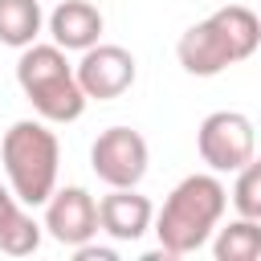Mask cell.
Wrapping results in <instances>:
<instances>
[{
	"instance_id": "obj_13",
	"label": "cell",
	"mask_w": 261,
	"mask_h": 261,
	"mask_svg": "<svg viewBox=\"0 0 261 261\" xmlns=\"http://www.w3.org/2000/svg\"><path fill=\"white\" fill-rule=\"evenodd\" d=\"M216 261H257L261 257V220L241 216L232 224H224L212 241Z\"/></svg>"
},
{
	"instance_id": "obj_11",
	"label": "cell",
	"mask_w": 261,
	"mask_h": 261,
	"mask_svg": "<svg viewBox=\"0 0 261 261\" xmlns=\"http://www.w3.org/2000/svg\"><path fill=\"white\" fill-rule=\"evenodd\" d=\"M212 24L224 33V41H228V49H232L237 61H245V57H253V53L261 49V16H257L253 8H245V4H224V8L212 12Z\"/></svg>"
},
{
	"instance_id": "obj_6",
	"label": "cell",
	"mask_w": 261,
	"mask_h": 261,
	"mask_svg": "<svg viewBox=\"0 0 261 261\" xmlns=\"http://www.w3.org/2000/svg\"><path fill=\"white\" fill-rule=\"evenodd\" d=\"M45 228L65 249H77V245L94 241L98 228H102L94 196L86 188H61V192H53L49 204H45Z\"/></svg>"
},
{
	"instance_id": "obj_7",
	"label": "cell",
	"mask_w": 261,
	"mask_h": 261,
	"mask_svg": "<svg viewBox=\"0 0 261 261\" xmlns=\"http://www.w3.org/2000/svg\"><path fill=\"white\" fill-rule=\"evenodd\" d=\"M73 73H77L86 98L110 102V98H118L135 86V57L122 45H90Z\"/></svg>"
},
{
	"instance_id": "obj_10",
	"label": "cell",
	"mask_w": 261,
	"mask_h": 261,
	"mask_svg": "<svg viewBox=\"0 0 261 261\" xmlns=\"http://www.w3.org/2000/svg\"><path fill=\"white\" fill-rule=\"evenodd\" d=\"M49 37L61 49H90L102 37V12L90 0H61L49 12Z\"/></svg>"
},
{
	"instance_id": "obj_2",
	"label": "cell",
	"mask_w": 261,
	"mask_h": 261,
	"mask_svg": "<svg viewBox=\"0 0 261 261\" xmlns=\"http://www.w3.org/2000/svg\"><path fill=\"white\" fill-rule=\"evenodd\" d=\"M0 163L8 175V188L16 192L20 204L37 208L49 204L57 192V163H61V143L45 126V118H20L4 130L0 139Z\"/></svg>"
},
{
	"instance_id": "obj_14",
	"label": "cell",
	"mask_w": 261,
	"mask_h": 261,
	"mask_svg": "<svg viewBox=\"0 0 261 261\" xmlns=\"http://www.w3.org/2000/svg\"><path fill=\"white\" fill-rule=\"evenodd\" d=\"M37 245H41V224L16 204V208L0 220V253H8V257H29V253H37Z\"/></svg>"
},
{
	"instance_id": "obj_15",
	"label": "cell",
	"mask_w": 261,
	"mask_h": 261,
	"mask_svg": "<svg viewBox=\"0 0 261 261\" xmlns=\"http://www.w3.org/2000/svg\"><path fill=\"white\" fill-rule=\"evenodd\" d=\"M232 204H237V212H241V216L261 220V159H249V163L237 171Z\"/></svg>"
},
{
	"instance_id": "obj_5",
	"label": "cell",
	"mask_w": 261,
	"mask_h": 261,
	"mask_svg": "<svg viewBox=\"0 0 261 261\" xmlns=\"http://www.w3.org/2000/svg\"><path fill=\"white\" fill-rule=\"evenodd\" d=\"M90 167L106 188H135L147 175V139L130 126H110L94 139Z\"/></svg>"
},
{
	"instance_id": "obj_1",
	"label": "cell",
	"mask_w": 261,
	"mask_h": 261,
	"mask_svg": "<svg viewBox=\"0 0 261 261\" xmlns=\"http://www.w3.org/2000/svg\"><path fill=\"white\" fill-rule=\"evenodd\" d=\"M228 208V192L216 175H188L171 188V196L163 200L159 216H155V237H159V249H167L171 257H184V253H196L200 245H208L212 228L220 224Z\"/></svg>"
},
{
	"instance_id": "obj_3",
	"label": "cell",
	"mask_w": 261,
	"mask_h": 261,
	"mask_svg": "<svg viewBox=\"0 0 261 261\" xmlns=\"http://www.w3.org/2000/svg\"><path fill=\"white\" fill-rule=\"evenodd\" d=\"M16 82L45 122H77L90 102L61 45H24L16 61Z\"/></svg>"
},
{
	"instance_id": "obj_9",
	"label": "cell",
	"mask_w": 261,
	"mask_h": 261,
	"mask_svg": "<svg viewBox=\"0 0 261 261\" xmlns=\"http://www.w3.org/2000/svg\"><path fill=\"white\" fill-rule=\"evenodd\" d=\"M98 220H102V232L106 237H114V241H139L151 228L155 208L135 188H110L98 200Z\"/></svg>"
},
{
	"instance_id": "obj_17",
	"label": "cell",
	"mask_w": 261,
	"mask_h": 261,
	"mask_svg": "<svg viewBox=\"0 0 261 261\" xmlns=\"http://www.w3.org/2000/svg\"><path fill=\"white\" fill-rule=\"evenodd\" d=\"M16 204H20V200H16V192H12L8 184H0V220H4V216H8Z\"/></svg>"
},
{
	"instance_id": "obj_16",
	"label": "cell",
	"mask_w": 261,
	"mask_h": 261,
	"mask_svg": "<svg viewBox=\"0 0 261 261\" xmlns=\"http://www.w3.org/2000/svg\"><path fill=\"white\" fill-rule=\"evenodd\" d=\"M73 257H77V261H114L118 253H114V249H102V245H90V241H86V245H77V249H73Z\"/></svg>"
},
{
	"instance_id": "obj_8",
	"label": "cell",
	"mask_w": 261,
	"mask_h": 261,
	"mask_svg": "<svg viewBox=\"0 0 261 261\" xmlns=\"http://www.w3.org/2000/svg\"><path fill=\"white\" fill-rule=\"evenodd\" d=\"M175 57H179V65H184L192 77H216L220 69L237 65V57H232L224 33L212 24V16L200 20V24H192V29L175 41Z\"/></svg>"
},
{
	"instance_id": "obj_4",
	"label": "cell",
	"mask_w": 261,
	"mask_h": 261,
	"mask_svg": "<svg viewBox=\"0 0 261 261\" xmlns=\"http://www.w3.org/2000/svg\"><path fill=\"white\" fill-rule=\"evenodd\" d=\"M196 147L212 171H241L253 159L257 135L241 110H212L196 130Z\"/></svg>"
},
{
	"instance_id": "obj_12",
	"label": "cell",
	"mask_w": 261,
	"mask_h": 261,
	"mask_svg": "<svg viewBox=\"0 0 261 261\" xmlns=\"http://www.w3.org/2000/svg\"><path fill=\"white\" fill-rule=\"evenodd\" d=\"M41 4L37 0H0V45L24 49L41 33Z\"/></svg>"
}]
</instances>
